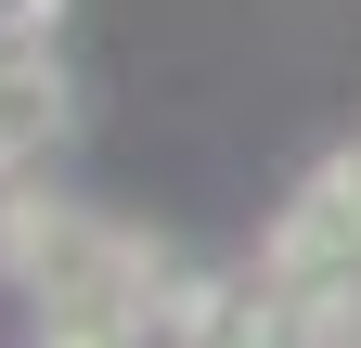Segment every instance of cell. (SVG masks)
<instances>
[{"label": "cell", "instance_id": "1", "mask_svg": "<svg viewBox=\"0 0 361 348\" xmlns=\"http://www.w3.org/2000/svg\"><path fill=\"white\" fill-rule=\"evenodd\" d=\"M52 13L65 0H13L0 13V168L65 142V77H52Z\"/></svg>", "mask_w": 361, "mask_h": 348}, {"label": "cell", "instance_id": "2", "mask_svg": "<svg viewBox=\"0 0 361 348\" xmlns=\"http://www.w3.org/2000/svg\"><path fill=\"white\" fill-rule=\"evenodd\" d=\"M39 348H129V335H78V323H39Z\"/></svg>", "mask_w": 361, "mask_h": 348}]
</instances>
